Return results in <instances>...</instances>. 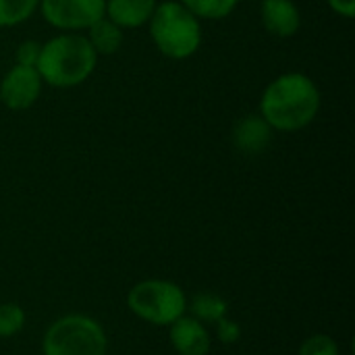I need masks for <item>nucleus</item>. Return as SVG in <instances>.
I'll return each instance as SVG.
<instances>
[{"instance_id": "obj_15", "label": "nucleus", "mask_w": 355, "mask_h": 355, "mask_svg": "<svg viewBox=\"0 0 355 355\" xmlns=\"http://www.w3.org/2000/svg\"><path fill=\"white\" fill-rule=\"evenodd\" d=\"M40 0H0V27H15L27 21Z\"/></svg>"}, {"instance_id": "obj_12", "label": "nucleus", "mask_w": 355, "mask_h": 355, "mask_svg": "<svg viewBox=\"0 0 355 355\" xmlns=\"http://www.w3.org/2000/svg\"><path fill=\"white\" fill-rule=\"evenodd\" d=\"M89 29V44L94 48L96 54H104V56H110L114 54L121 46H123V29L112 23L106 15L102 19H98Z\"/></svg>"}, {"instance_id": "obj_4", "label": "nucleus", "mask_w": 355, "mask_h": 355, "mask_svg": "<svg viewBox=\"0 0 355 355\" xmlns=\"http://www.w3.org/2000/svg\"><path fill=\"white\" fill-rule=\"evenodd\" d=\"M108 341L102 324L83 314L54 320L42 341L44 355H106Z\"/></svg>"}, {"instance_id": "obj_5", "label": "nucleus", "mask_w": 355, "mask_h": 355, "mask_svg": "<svg viewBox=\"0 0 355 355\" xmlns=\"http://www.w3.org/2000/svg\"><path fill=\"white\" fill-rule=\"evenodd\" d=\"M129 310L144 322L154 327H171L187 310L183 289L171 281L148 279L131 287L127 293Z\"/></svg>"}, {"instance_id": "obj_9", "label": "nucleus", "mask_w": 355, "mask_h": 355, "mask_svg": "<svg viewBox=\"0 0 355 355\" xmlns=\"http://www.w3.org/2000/svg\"><path fill=\"white\" fill-rule=\"evenodd\" d=\"M272 127L260 114H248L235 123L233 144L241 154L256 156L262 154L272 141Z\"/></svg>"}, {"instance_id": "obj_17", "label": "nucleus", "mask_w": 355, "mask_h": 355, "mask_svg": "<svg viewBox=\"0 0 355 355\" xmlns=\"http://www.w3.org/2000/svg\"><path fill=\"white\" fill-rule=\"evenodd\" d=\"M297 355H339V345L329 335H312L302 343Z\"/></svg>"}, {"instance_id": "obj_3", "label": "nucleus", "mask_w": 355, "mask_h": 355, "mask_svg": "<svg viewBox=\"0 0 355 355\" xmlns=\"http://www.w3.org/2000/svg\"><path fill=\"white\" fill-rule=\"evenodd\" d=\"M148 23L152 42L164 56L173 60L189 58L198 52L202 44L200 19L189 12L179 0L156 4V10Z\"/></svg>"}, {"instance_id": "obj_13", "label": "nucleus", "mask_w": 355, "mask_h": 355, "mask_svg": "<svg viewBox=\"0 0 355 355\" xmlns=\"http://www.w3.org/2000/svg\"><path fill=\"white\" fill-rule=\"evenodd\" d=\"M189 310H191V316H193L196 320H200L202 324H216V322H218L220 318H225L227 312H229L227 302H225L220 295L208 293V291L198 293V295L191 300Z\"/></svg>"}, {"instance_id": "obj_6", "label": "nucleus", "mask_w": 355, "mask_h": 355, "mask_svg": "<svg viewBox=\"0 0 355 355\" xmlns=\"http://www.w3.org/2000/svg\"><path fill=\"white\" fill-rule=\"evenodd\" d=\"M40 10L52 27L79 31L104 17L106 0H40Z\"/></svg>"}, {"instance_id": "obj_2", "label": "nucleus", "mask_w": 355, "mask_h": 355, "mask_svg": "<svg viewBox=\"0 0 355 355\" xmlns=\"http://www.w3.org/2000/svg\"><path fill=\"white\" fill-rule=\"evenodd\" d=\"M98 54L89 40L79 33H62L42 44L37 73L52 87H75L83 83L96 69Z\"/></svg>"}, {"instance_id": "obj_19", "label": "nucleus", "mask_w": 355, "mask_h": 355, "mask_svg": "<svg viewBox=\"0 0 355 355\" xmlns=\"http://www.w3.org/2000/svg\"><path fill=\"white\" fill-rule=\"evenodd\" d=\"M214 327H216V337H218V341L225 343V345H233V343H237L239 337H241L239 324H237L235 320H231L229 316L220 318Z\"/></svg>"}, {"instance_id": "obj_8", "label": "nucleus", "mask_w": 355, "mask_h": 355, "mask_svg": "<svg viewBox=\"0 0 355 355\" xmlns=\"http://www.w3.org/2000/svg\"><path fill=\"white\" fill-rule=\"evenodd\" d=\"M171 345L179 355H208L212 341L206 324L193 316H181L171 324Z\"/></svg>"}, {"instance_id": "obj_16", "label": "nucleus", "mask_w": 355, "mask_h": 355, "mask_svg": "<svg viewBox=\"0 0 355 355\" xmlns=\"http://www.w3.org/2000/svg\"><path fill=\"white\" fill-rule=\"evenodd\" d=\"M25 327V312L19 304H0V337H15Z\"/></svg>"}, {"instance_id": "obj_18", "label": "nucleus", "mask_w": 355, "mask_h": 355, "mask_svg": "<svg viewBox=\"0 0 355 355\" xmlns=\"http://www.w3.org/2000/svg\"><path fill=\"white\" fill-rule=\"evenodd\" d=\"M40 50H42V44L37 42H23L19 44L17 52H15V64H23V67H35L37 64V58H40Z\"/></svg>"}, {"instance_id": "obj_7", "label": "nucleus", "mask_w": 355, "mask_h": 355, "mask_svg": "<svg viewBox=\"0 0 355 355\" xmlns=\"http://www.w3.org/2000/svg\"><path fill=\"white\" fill-rule=\"evenodd\" d=\"M42 83L35 67L15 64L0 81V100L10 110H27L40 98Z\"/></svg>"}, {"instance_id": "obj_11", "label": "nucleus", "mask_w": 355, "mask_h": 355, "mask_svg": "<svg viewBox=\"0 0 355 355\" xmlns=\"http://www.w3.org/2000/svg\"><path fill=\"white\" fill-rule=\"evenodd\" d=\"M156 4V0H106L104 15L121 29H133L152 19Z\"/></svg>"}, {"instance_id": "obj_20", "label": "nucleus", "mask_w": 355, "mask_h": 355, "mask_svg": "<svg viewBox=\"0 0 355 355\" xmlns=\"http://www.w3.org/2000/svg\"><path fill=\"white\" fill-rule=\"evenodd\" d=\"M329 4L337 15L345 19H352L355 15V0H329Z\"/></svg>"}, {"instance_id": "obj_1", "label": "nucleus", "mask_w": 355, "mask_h": 355, "mask_svg": "<svg viewBox=\"0 0 355 355\" xmlns=\"http://www.w3.org/2000/svg\"><path fill=\"white\" fill-rule=\"evenodd\" d=\"M320 110V89L304 73L277 77L262 94L260 116L275 131H300L308 127Z\"/></svg>"}, {"instance_id": "obj_10", "label": "nucleus", "mask_w": 355, "mask_h": 355, "mask_svg": "<svg viewBox=\"0 0 355 355\" xmlns=\"http://www.w3.org/2000/svg\"><path fill=\"white\" fill-rule=\"evenodd\" d=\"M262 23L277 37H291L302 27V15L293 0H262Z\"/></svg>"}, {"instance_id": "obj_14", "label": "nucleus", "mask_w": 355, "mask_h": 355, "mask_svg": "<svg viewBox=\"0 0 355 355\" xmlns=\"http://www.w3.org/2000/svg\"><path fill=\"white\" fill-rule=\"evenodd\" d=\"M189 12H193L198 19L206 21H218L229 17L239 0H179Z\"/></svg>"}]
</instances>
